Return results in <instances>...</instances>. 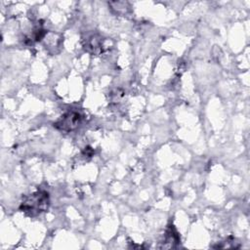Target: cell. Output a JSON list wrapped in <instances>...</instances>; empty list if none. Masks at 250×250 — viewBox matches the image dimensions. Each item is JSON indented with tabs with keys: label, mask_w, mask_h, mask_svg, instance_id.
<instances>
[{
	"label": "cell",
	"mask_w": 250,
	"mask_h": 250,
	"mask_svg": "<svg viewBox=\"0 0 250 250\" xmlns=\"http://www.w3.org/2000/svg\"><path fill=\"white\" fill-rule=\"evenodd\" d=\"M49 204V193L46 190H36L23 198L20 210L29 217H36L47 211Z\"/></svg>",
	"instance_id": "cell-1"
},
{
	"label": "cell",
	"mask_w": 250,
	"mask_h": 250,
	"mask_svg": "<svg viewBox=\"0 0 250 250\" xmlns=\"http://www.w3.org/2000/svg\"><path fill=\"white\" fill-rule=\"evenodd\" d=\"M82 121V116L78 111L70 110L62 114L55 123L54 127L60 131L70 132L77 129Z\"/></svg>",
	"instance_id": "cell-2"
},
{
	"label": "cell",
	"mask_w": 250,
	"mask_h": 250,
	"mask_svg": "<svg viewBox=\"0 0 250 250\" xmlns=\"http://www.w3.org/2000/svg\"><path fill=\"white\" fill-rule=\"evenodd\" d=\"M83 47L86 52L92 55H99L103 51L102 38L98 34H89L83 41Z\"/></svg>",
	"instance_id": "cell-3"
},
{
	"label": "cell",
	"mask_w": 250,
	"mask_h": 250,
	"mask_svg": "<svg viewBox=\"0 0 250 250\" xmlns=\"http://www.w3.org/2000/svg\"><path fill=\"white\" fill-rule=\"evenodd\" d=\"M179 242H180V237L178 235V232L176 231L173 226H170L164 234L163 247L172 248V247H175Z\"/></svg>",
	"instance_id": "cell-4"
}]
</instances>
